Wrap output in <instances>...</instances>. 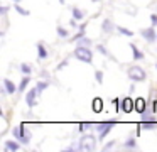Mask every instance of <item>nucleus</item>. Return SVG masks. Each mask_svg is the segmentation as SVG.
Segmentation results:
<instances>
[{
	"label": "nucleus",
	"instance_id": "f257e3e1",
	"mask_svg": "<svg viewBox=\"0 0 157 152\" xmlns=\"http://www.w3.org/2000/svg\"><path fill=\"white\" fill-rule=\"evenodd\" d=\"M75 57L81 63H86V64H91L93 63V53L88 46H78L75 49Z\"/></svg>",
	"mask_w": 157,
	"mask_h": 152
},
{
	"label": "nucleus",
	"instance_id": "f03ea898",
	"mask_svg": "<svg viewBox=\"0 0 157 152\" xmlns=\"http://www.w3.org/2000/svg\"><path fill=\"white\" fill-rule=\"evenodd\" d=\"M117 120H108V122H98L95 123V130L98 132V138L100 140H105V137L112 132V128L115 127Z\"/></svg>",
	"mask_w": 157,
	"mask_h": 152
},
{
	"label": "nucleus",
	"instance_id": "7ed1b4c3",
	"mask_svg": "<svg viewBox=\"0 0 157 152\" xmlns=\"http://www.w3.org/2000/svg\"><path fill=\"white\" fill-rule=\"evenodd\" d=\"M127 76H128L130 81H133V83H140V81H145L147 73H145V69L140 68V66H130L128 71H127Z\"/></svg>",
	"mask_w": 157,
	"mask_h": 152
},
{
	"label": "nucleus",
	"instance_id": "20e7f679",
	"mask_svg": "<svg viewBox=\"0 0 157 152\" xmlns=\"http://www.w3.org/2000/svg\"><path fill=\"white\" fill-rule=\"evenodd\" d=\"M78 144H79V150H86V152L96 150V138H95V135H90V134L83 135V137L79 138Z\"/></svg>",
	"mask_w": 157,
	"mask_h": 152
},
{
	"label": "nucleus",
	"instance_id": "39448f33",
	"mask_svg": "<svg viewBox=\"0 0 157 152\" xmlns=\"http://www.w3.org/2000/svg\"><path fill=\"white\" fill-rule=\"evenodd\" d=\"M37 95H39L37 88H32V90L27 91V95H25V103H27L29 108H34L37 105Z\"/></svg>",
	"mask_w": 157,
	"mask_h": 152
},
{
	"label": "nucleus",
	"instance_id": "423d86ee",
	"mask_svg": "<svg viewBox=\"0 0 157 152\" xmlns=\"http://www.w3.org/2000/svg\"><path fill=\"white\" fill-rule=\"evenodd\" d=\"M140 34H142V37L147 41L149 44H152L154 41L157 39V30L154 29V27H149V29H142L140 30Z\"/></svg>",
	"mask_w": 157,
	"mask_h": 152
},
{
	"label": "nucleus",
	"instance_id": "0eeeda50",
	"mask_svg": "<svg viewBox=\"0 0 157 152\" xmlns=\"http://www.w3.org/2000/svg\"><path fill=\"white\" fill-rule=\"evenodd\" d=\"M133 110H135V101L130 96H125L122 100V111L123 113H132Z\"/></svg>",
	"mask_w": 157,
	"mask_h": 152
},
{
	"label": "nucleus",
	"instance_id": "6e6552de",
	"mask_svg": "<svg viewBox=\"0 0 157 152\" xmlns=\"http://www.w3.org/2000/svg\"><path fill=\"white\" fill-rule=\"evenodd\" d=\"M115 29H117L115 24H113L110 19H105V20L101 22V30H103V34H106V36H112Z\"/></svg>",
	"mask_w": 157,
	"mask_h": 152
},
{
	"label": "nucleus",
	"instance_id": "1a4fd4ad",
	"mask_svg": "<svg viewBox=\"0 0 157 152\" xmlns=\"http://www.w3.org/2000/svg\"><path fill=\"white\" fill-rule=\"evenodd\" d=\"M19 149H21V142L15 138V140H7L4 144V150H7V152H17Z\"/></svg>",
	"mask_w": 157,
	"mask_h": 152
},
{
	"label": "nucleus",
	"instance_id": "9d476101",
	"mask_svg": "<svg viewBox=\"0 0 157 152\" xmlns=\"http://www.w3.org/2000/svg\"><path fill=\"white\" fill-rule=\"evenodd\" d=\"M25 123H21L19 125V127H15L14 130H12V135H14V138H17L19 142L22 140V138H24V135H25Z\"/></svg>",
	"mask_w": 157,
	"mask_h": 152
},
{
	"label": "nucleus",
	"instance_id": "9b49d317",
	"mask_svg": "<svg viewBox=\"0 0 157 152\" xmlns=\"http://www.w3.org/2000/svg\"><path fill=\"white\" fill-rule=\"evenodd\" d=\"M4 88L7 90V93H9V95H14L15 91H19V86H15L14 81L9 80V78H4Z\"/></svg>",
	"mask_w": 157,
	"mask_h": 152
},
{
	"label": "nucleus",
	"instance_id": "f8f14e48",
	"mask_svg": "<svg viewBox=\"0 0 157 152\" xmlns=\"http://www.w3.org/2000/svg\"><path fill=\"white\" fill-rule=\"evenodd\" d=\"M145 108H147L145 98L139 96V98H137V100H135V111H137V113H140V115H142L144 111H145Z\"/></svg>",
	"mask_w": 157,
	"mask_h": 152
},
{
	"label": "nucleus",
	"instance_id": "ddd939ff",
	"mask_svg": "<svg viewBox=\"0 0 157 152\" xmlns=\"http://www.w3.org/2000/svg\"><path fill=\"white\" fill-rule=\"evenodd\" d=\"M142 128H145V130H155V128H157V120H155V118H147V120H142Z\"/></svg>",
	"mask_w": 157,
	"mask_h": 152
},
{
	"label": "nucleus",
	"instance_id": "4468645a",
	"mask_svg": "<svg viewBox=\"0 0 157 152\" xmlns=\"http://www.w3.org/2000/svg\"><path fill=\"white\" fill-rule=\"evenodd\" d=\"M91 108H93V111H95V113H100V111H103V100H101V98H100V96L93 98Z\"/></svg>",
	"mask_w": 157,
	"mask_h": 152
},
{
	"label": "nucleus",
	"instance_id": "2eb2a0df",
	"mask_svg": "<svg viewBox=\"0 0 157 152\" xmlns=\"http://www.w3.org/2000/svg\"><path fill=\"white\" fill-rule=\"evenodd\" d=\"M130 49H132V56H133V59H135V61H142L144 57H145V56H144V53L135 46V44H130Z\"/></svg>",
	"mask_w": 157,
	"mask_h": 152
},
{
	"label": "nucleus",
	"instance_id": "dca6fc26",
	"mask_svg": "<svg viewBox=\"0 0 157 152\" xmlns=\"http://www.w3.org/2000/svg\"><path fill=\"white\" fill-rule=\"evenodd\" d=\"M36 47H37V57H39V61H41V59H48L49 54H48V49L44 47V44L37 42V46H36Z\"/></svg>",
	"mask_w": 157,
	"mask_h": 152
},
{
	"label": "nucleus",
	"instance_id": "f3484780",
	"mask_svg": "<svg viewBox=\"0 0 157 152\" xmlns=\"http://www.w3.org/2000/svg\"><path fill=\"white\" fill-rule=\"evenodd\" d=\"M31 83V74H24L21 80V84H19V93H22V91H25V88H27V84Z\"/></svg>",
	"mask_w": 157,
	"mask_h": 152
},
{
	"label": "nucleus",
	"instance_id": "a211bd4d",
	"mask_svg": "<svg viewBox=\"0 0 157 152\" xmlns=\"http://www.w3.org/2000/svg\"><path fill=\"white\" fill-rule=\"evenodd\" d=\"M123 149H128V150H135L137 149V140L135 137H128L125 140V144H123Z\"/></svg>",
	"mask_w": 157,
	"mask_h": 152
},
{
	"label": "nucleus",
	"instance_id": "6ab92c4d",
	"mask_svg": "<svg viewBox=\"0 0 157 152\" xmlns=\"http://www.w3.org/2000/svg\"><path fill=\"white\" fill-rule=\"evenodd\" d=\"M117 30H118V34H120V36H125V37H132V36H133V32H132V30H130V29H127V27H122V25H120V27H117Z\"/></svg>",
	"mask_w": 157,
	"mask_h": 152
},
{
	"label": "nucleus",
	"instance_id": "aec40b11",
	"mask_svg": "<svg viewBox=\"0 0 157 152\" xmlns=\"http://www.w3.org/2000/svg\"><path fill=\"white\" fill-rule=\"evenodd\" d=\"M71 12H73V17H75L76 20H83V17H85V14H83L81 10L78 9V7H73Z\"/></svg>",
	"mask_w": 157,
	"mask_h": 152
},
{
	"label": "nucleus",
	"instance_id": "412c9836",
	"mask_svg": "<svg viewBox=\"0 0 157 152\" xmlns=\"http://www.w3.org/2000/svg\"><path fill=\"white\" fill-rule=\"evenodd\" d=\"M14 10H15L17 14H21V15H25V17H27L29 14H31L29 10H25L24 7H21V5H19V3H14Z\"/></svg>",
	"mask_w": 157,
	"mask_h": 152
},
{
	"label": "nucleus",
	"instance_id": "4be33fe9",
	"mask_svg": "<svg viewBox=\"0 0 157 152\" xmlns=\"http://www.w3.org/2000/svg\"><path fill=\"white\" fill-rule=\"evenodd\" d=\"M96 49H98V53H101L103 56H108V57H112V59H113V56L110 54V51L106 49L105 46H101V44H98V46H96Z\"/></svg>",
	"mask_w": 157,
	"mask_h": 152
},
{
	"label": "nucleus",
	"instance_id": "5701e85b",
	"mask_svg": "<svg viewBox=\"0 0 157 152\" xmlns=\"http://www.w3.org/2000/svg\"><path fill=\"white\" fill-rule=\"evenodd\" d=\"M56 32H58V36H59V37H63V39L69 36V34H68V30H66L63 25H58V29H56Z\"/></svg>",
	"mask_w": 157,
	"mask_h": 152
},
{
	"label": "nucleus",
	"instance_id": "b1692460",
	"mask_svg": "<svg viewBox=\"0 0 157 152\" xmlns=\"http://www.w3.org/2000/svg\"><path fill=\"white\" fill-rule=\"evenodd\" d=\"M78 46H91V39H88V37H86V36H83L81 37V39H79L78 41Z\"/></svg>",
	"mask_w": 157,
	"mask_h": 152
},
{
	"label": "nucleus",
	"instance_id": "393cba45",
	"mask_svg": "<svg viewBox=\"0 0 157 152\" xmlns=\"http://www.w3.org/2000/svg\"><path fill=\"white\" fill-rule=\"evenodd\" d=\"M48 86H49V83H48V81H39V83L36 84V88H37V91H39V93H42V91H44Z\"/></svg>",
	"mask_w": 157,
	"mask_h": 152
},
{
	"label": "nucleus",
	"instance_id": "a878e982",
	"mask_svg": "<svg viewBox=\"0 0 157 152\" xmlns=\"http://www.w3.org/2000/svg\"><path fill=\"white\" fill-rule=\"evenodd\" d=\"M21 71H22V74H31V73H32V68L29 66V64L22 63V64H21Z\"/></svg>",
	"mask_w": 157,
	"mask_h": 152
},
{
	"label": "nucleus",
	"instance_id": "bb28decb",
	"mask_svg": "<svg viewBox=\"0 0 157 152\" xmlns=\"http://www.w3.org/2000/svg\"><path fill=\"white\" fill-rule=\"evenodd\" d=\"M91 127H93V123H86V122H81V123L78 125L79 132H86L88 128H91Z\"/></svg>",
	"mask_w": 157,
	"mask_h": 152
},
{
	"label": "nucleus",
	"instance_id": "cd10ccee",
	"mask_svg": "<svg viewBox=\"0 0 157 152\" xmlns=\"http://www.w3.org/2000/svg\"><path fill=\"white\" fill-rule=\"evenodd\" d=\"M31 138H32V134H31V130H27V132H25V135H24V138L21 140V144H25V145H27L29 142H31Z\"/></svg>",
	"mask_w": 157,
	"mask_h": 152
},
{
	"label": "nucleus",
	"instance_id": "c85d7f7f",
	"mask_svg": "<svg viewBox=\"0 0 157 152\" xmlns=\"http://www.w3.org/2000/svg\"><path fill=\"white\" fill-rule=\"evenodd\" d=\"M95 80H96V83H98V84H101L103 83V71H96V73H95Z\"/></svg>",
	"mask_w": 157,
	"mask_h": 152
},
{
	"label": "nucleus",
	"instance_id": "c756f323",
	"mask_svg": "<svg viewBox=\"0 0 157 152\" xmlns=\"http://www.w3.org/2000/svg\"><path fill=\"white\" fill-rule=\"evenodd\" d=\"M115 144H117L115 140H110L108 144H105V145H103V150L106 152V150H110V149H113V145H115Z\"/></svg>",
	"mask_w": 157,
	"mask_h": 152
},
{
	"label": "nucleus",
	"instance_id": "7c9ffc66",
	"mask_svg": "<svg viewBox=\"0 0 157 152\" xmlns=\"http://www.w3.org/2000/svg\"><path fill=\"white\" fill-rule=\"evenodd\" d=\"M73 150H79V144H78V145H75V144H73V145H68V147L64 149V152H73Z\"/></svg>",
	"mask_w": 157,
	"mask_h": 152
},
{
	"label": "nucleus",
	"instance_id": "2f4dec72",
	"mask_svg": "<svg viewBox=\"0 0 157 152\" xmlns=\"http://www.w3.org/2000/svg\"><path fill=\"white\" fill-rule=\"evenodd\" d=\"M68 63H69V57H66V59H63L61 61V64H58V68H56V69H63V68H64V66H68Z\"/></svg>",
	"mask_w": 157,
	"mask_h": 152
},
{
	"label": "nucleus",
	"instance_id": "473e14b6",
	"mask_svg": "<svg viewBox=\"0 0 157 152\" xmlns=\"http://www.w3.org/2000/svg\"><path fill=\"white\" fill-rule=\"evenodd\" d=\"M150 20H152V25H157V14H152V15H150Z\"/></svg>",
	"mask_w": 157,
	"mask_h": 152
},
{
	"label": "nucleus",
	"instance_id": "72a5a7b5",
	"mask_svg": "<svg viewBox=\"0 0 157 152\" xmlns=\"http://www.w3.org/2000/svg\"><path fill=\"white\" fill-rule=\"evenodd\" d=\"M113 105H115L117 111H120V100H118V98H115V100H113Z\"/></svg>",
	"mask_w": 157,
	"mask_h": 152
},
{
	"label": "nucleus",
	"instance_id": "f704fd0d",
	"mask_svg": "<svg viewBox=\"0 0 157 152\" xmlns=\"http://www.w3.org/2000/svg\"><path fill=\"white\" fill-rule=\"evenodd\" d=\"M69 25H71V27H76V25H78V20H76L75 17H73V19L69 20Z\"/></svg>",
	"mask_w": 157,
	"mask_h": 152
},
{
	"label": "nucleus",
	"instance_id": "c9c22d12",
	"mask_svg": "<svg viewBox=\"0 0 157 152\" xmlns=\"http://www.w3.org/2000/svg\"><path fill=\"white\" fill-rule=\"evenodd\" d=\"M7 12H9V7H2V9H0V14H2V15H7Z\"/></svg>",
	"mask_w": 157,
	"mask_h": 152
},
{
	"label": "nucleus",
	"instance_id": "e433bc0d",
	"mask_svg": "<svg viewBox=\"0 0 157 152\" xmlns=\"http://www.w3.org/2000/svg\"><path fill=\"white\" fill-rule=\"evenodd\" d=\"M85 29H86V22H83L81 25H79V30H83V32H85Z\"/></svg>",
	"mask_w": 157,
	"mask_h": 152
},
{
	"label": "nucleus",
	"instance_id": "4c0bfd02",
	"mask_svg": "<svg viewBox=\"0 0 157 152\" xmlns=\"http://www.w3.org/2000/svg\"><path fill=\"white\" fill-rule=\"evenodd\" d=\"M19 2H21V0H14V3H19Z\"/></svg>",
	"mask_w": 157,
	"mask_h": 152
},
{
	"label": "nucleus",
	"instance_id": "58836bf2",
	"mask_svg": "<svg viewBox=\"0 0 157 152\" xmlns=\"http://www.w3.org/2000/svg\"><path fill=\"white\" fill-rule=\"evenodd\" d=\"M93 2H98V0H93Z\"/></svg>",
	"mask_w": 157,
	"mask_h": 152
},
{
	"label": "nucleus",
	"instance_id": "ea45409f",
	"mask_svg": "<svg viewBox=\"0 0 157 152\" xmlns=\"http://www.w3.org/2000/svg\"><path fill=\"white\" fill-rule=\"evenodd\" d=\"M155 68H157V63H155Z\"/></svg>",
	"mask_w": 157,
	"mask_h": 152
}]
</instances>
